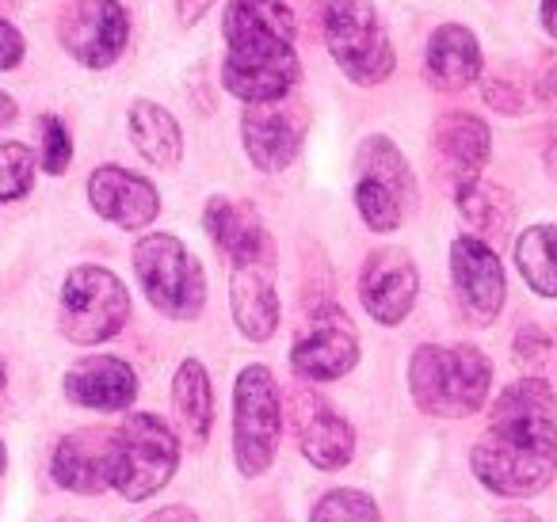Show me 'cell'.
<instances>
[{
	"mask_svg": "<svg viewBox=\"0 0 557 522\" xmlns=\"http://www.w3.org/2000/svg\"><path fill=\"white\" fill-rule=\"evenodd\" d=\"M470 469L493 496H539L557 476V393L546 377L527 374L504 385L485 431L470 450Z\"/></svg>",
	"mask_w": 557,
	"mask_h": 522,
	"instance_id": "1",
	"label": "cell"
},
{
	"mask_svg": "<svg viewBox=\"0 0 557 522\" xmlns=\"http://www.w3.org/2000/svg\"><path fill=\"white\" fill-rule=\"evenodd\" d=\"M409 393L420 412L466 420L493 393V362L473 344H420L409 359Z\"/></svg>",
	"mask_w": 557,
	"mask_h": 522,
	"instance_id": "2",
	"label": "cell"
},
{
	"mask_svg": "<svg viewBox=\"0 0 557 522\" xmlns=\"http://www.w3.org/2000/svg\"><path fill=\"white\" fill-rule=\"evenodd\" d=\"M134 275L149 306L169 321H199L207 309V275L195 252L172 233H146L134 245Z\"/></svg>",
	"mask_w": 557,
	"mask_h": 522,
	"instance_id": "3",
	"label": "cell"
},
{
	"mask_svg": "<svg viewBox=\"0 0 557 522\" xmlns=\"http://www.w3.org/2000/svg\"><path fill=\"white\" fill-rule=\"evenodd\" d=\"M356 210L371 233H394L417 207V176L394 138L371 134L356 149Z\"/></svg>",
	"mask_w": 557,
	"mask_h": 522,
	"instance_id": "4",
	"label": "cell"
},
{
	"mask_svg": "<svg viewBox=\"0 0 557 522\" xmlns=\"http://www.w3.org/2000/svg\"><path fill=\"white\" fill-rule=\"evenodd\" d=\"M131 321V294L115 271L100 263H77L65 275L58 298V332L77 347L115 339Z\"/></svg>",
	"mask_w": 557,
	"mask_h": 522,
	"instance_id": "5",
	"label": "cell"
},
{
	"mask_svg": "<svg viewBox=\"0 0 557 522\" xmlns=\"http://www.w3.org/2000/svg\"><path fill=\"white\" fill-rule=\"evenodd\" d=\"M325 47L344 77L359 88L386 85L397 65L374 0H325Z\"/></svg>",
	"mask_w": 557,
	"mask_h": 522,
	"instance_id": "6",
	"label": "cell"
},
{
	"mask_svg": "<svg viewBox=\"0 0 557 522\" xmlns=\"http://www.w3.org/2000/svg\"><path fill=\"white\" fill-rule=\"evenodd\" d=\"M283 400L278 382L263 362H252L233 382V461L240 476H263L278 453Z\"/></svg>",
	"mask_w": 557,
	"mask_h": 522,
	"instance_id": "7",
	"label": "cell"
},
{
	"mask_svg": "<svg viewBox=\"0 0 557 522\" xmlns=\"http://www.w3.org/2000/svg\"><path fill=\"white\" fill-rule=\"evenodd\" d=\"M180 465V438L161 415L131 412L115 427V484L126 504L157 496Z\"/></svg>",
	"mask_w": 557,
	"mask_h": 522,
	"instance_id": "8",
	"label": "cell"
},
{
	"mask_svg": "<svg viewBox=\"0 0 557 522\" xmlns=\"http://www.w3.org/2000/svg\"><path fill=\"white\" fill-rule=\"evenodd\" d=\"M58 42L85 70H111L131 42V12L123 0H70L58 12Z\"/></svg>",
	"mask_w": 557,
	"mask_h": 522,
	"instance_id": "9",
	"label": "cell"
},
{
	"mask_svg": "<svg viewBox=\"0 0 557 522\" xmlns=\"http://www.w3.org/2000/svg\"><path fill=\"white\" fill-rule=\"evenodd\" d=\"M359 362V332L336 301L310 309L290 347V366L302 382H341Z\"/></svg>",
	"mask_w": 557,
	"mask_h": 522,
	"instance_id": "10",
	"label": "cell"
},
{
	"mask_svg": "<svg viewBox=\"0 0 557 522\" xmlns=\"http://www.w3.org/2000/svg\"><path fill=\"white\" fill-rule=\"evenodd\" d=\"M450 283H455L458 313L473 328H488L500 316L508 298V278H504L500 256L478 233H462L450 240Z\"/></svg>",
	"mask_w": 557,
	"mask_h": 522,
	"instance_id": "11",
	"label": "cell"
},
{
	"mask_svg": "<svg viewBox=\"0 0 557 522\" xmlns=\"http://www.w3.org/2000/svg\"><path fill=\"white\" fill-rule=\"evenodd\" d=\"M420 294V271L409 248H374L359 271V301L374 324L394 328L412 313Z\"/></svg>",
	"mask_w": 557,
	"mask_h": 522,
	"instance_id": "12",
	"label": "cell"
},
{
	"mask_svg": "<svg viewBox=\"0 0 557 522\" xmlns=\"http://www.w3.org/2000/svg\"><path fill=\"white\" fill-rule=\"evenodd\" d=\"M302 108H290L283 100L248 103L245 115H240V146H245L252 169L263 172V176H278L283 169H290L295 157L302 153Z\"/></svg>",
	"mask_w": 557,
	"mask_h": 522,
	"instance_id": "13",
	"label": "cell"
},
{
	"mask_svg": "<svg viewBox=\"0 0 557 522\" xmlns=\"http://www.w3.org/2000/svg\"><path fill=\"white\" fill-rule=\"evenodd\" d=\"M290 420H295L298 450L321 473H336L356 453V431L351 423L321 397L318 389H295L290 397Z\"/></svg>",
	"mask_w": 557,
	"mask_h": 522,
	"instance_id": "14",
	"label": "cell"
},
{
	"mask_svg": "<svg viewBox=\"0 0 557 522\" xmlns=\"http://www.w3.org/2000/svg\"><path fill=\"white\" fill-rule=\"evenodd\" d=\"M432 157L435 172L450 191H462L466 184L481 179L493 157V134L485 119L473 111H443L432 126Z\"/></svg>",
	"mask_w": 557,
	"mask_h": 522,
	"instance_id": "15",
	"label": "cell"
},
{
	"mask_svg": "<svg viewBox=\"0 0 557 522\" xmlns=\"http://www.w3.org/2000/svg\"><path fill=\"white\" fill-rule=\"evenodd\" d=\"M302 77L295 47L275 50H225L222 88L240 103H275L287 100Z\"/></svg>",
	"mask_w": 557,
	"mask_h": 522,
	"instance_id": "16",
	"label": "cell"
},
{
	"mask_svg": "<svg viewBox=\"0 0 557 522\" xmlns=\"http://www.w3.org/2000/svg\"><path fill=\"white\" fill-rule=\"evenodd\" d=\"M88 207L115 229L141 233L161 214V191L153 179L138 176L123 164H100L88 176Z\"/></svg>",
	"mask_w": 557,
	"mask_h": 522,
	"instance_id": "17",
	"label": "cell"
},
{
	"mask_svg": "<svg viewBox=\"0 0 557 522\" xmlns=\"http://www.w3.org/2000/svg\"><path fill=\"white\" fill-rule=\"evenodd\" d=\"M50 476L65 492L100 496L115 484V427H81L70 431L54 446Z\"/></svg>",
	"mask_w": 557,
	"mask_h": 522,
	"instance_id": "18",
	"label": "cell"
},
{
	"mask_svg": "<svg viewBox=\"0 0 557 522\" xmlns=\"http://www.w3.org/2000/svg\"><path fill=\"white\" fill-rule=\"evenodd\" d=\"M65 397L92 412H126L138 400V374L119 355H88L77 359L62 377Z\"/></svg>",
	"mask_w": 557,
	"mask_h": 522,
	"instance_id": "19",
	"label": "cell"
},
{
	"mask_svg": "<svg viewBox=\"0 0 557 522\" xmlns=\"http://www.w3.org/2000/svg\"><path fill=\"white\" fill-rule=\"evenodd\" d=\"M202 229L230 256V263H275V240H271L268 225L260 222L252 202L214 195L202 210Z\"/></svg>",
	"mask_w": 557,
	"mask_h": 522,
	"instance_id": "20",
	"label": "cell"
},
{
	"mask_svg": "<svg viewBox=\"0 0 557 522\" xmlns=\"http://www.w3.org/2000/svg\"><path fill=\"white\" fill-rule=\"evenodd\" d=\"M222 39L225 50L295 47L298 20L287 0H225Z\"/></svg>",
	"mask_w": 557,
	"mask_h": 522,
	"instance_id": "21",
	"label": "cell"
},
{
	"mask_svg": "<svg viewBox=\"0 0 557 522\" xmlns=\"http://www.w3.org/2000/svg\"><path fill=\"white\" fill-rule=\"evenodd\" d=\"M230 313L245 339L263 344L278 328V290L275 263H233L230 271Z\"/></svg>",
	"mask_w": 557,
	"mask_h": 522,
	"instance_id": "22",
	"label": "cell"
},
{
	"mask_svg": "<svg viewBox=\"0 0 557 522\" xmlns=\"http://www.w3.org/2000/svg\"><path fill=\"white\" fill-rule=\"evenodd\" d=\"M481 42L466 24H440L428 35L424 77L435 92H462L481 80Z\"/></svg>",
	"mask_w": 557,
	"mask_h": 522,
	"instance_id": "23",
	"label": "cell"
},
{
	"mask_svg": "<svg viewBox=\"0 0 557 522\" xmlns=\"http://www.w3.org/2000/svg\"><path fill=\"white\" fill-rule=\"evenodd\" d=\"M126 130H131L134 149L141 161H149L161 172H176L184 161V130H180L176 115L161 108L157 100H134L126 111Z\"/></svg>",
	"mask_w": 557,
	"mask_h": 522,
	"instance_id": "24",
	"label": "cell"
},
{
	"mask_svg": "<svg viewBox=\"0 0 557 522\" xmlns=\"http://www.w3.org/2000/svg\"><path fill=\"white\" fill-rule=\"evenodd\" d=\"M172 412H176L180 435L187 438L191 450H202L214 427V389L210 374L199 359H184L172 377Z\"/></svg>",
	"mask_w": 557,
	"mask_h": 522,
	"instance_id": "25",
	"label": "cell"
},
{
	"mask_svg": "<svg viewBox=\"0 0 557 522\" xmlns=\"http://www.w3.org/2000/svg\"><path fill=\"white\" fill-rule=\"evenodd\" d=\"M458 214L466 217L478 237L485 240H504L511 233V222H516V199H511L508 187L488 184V179H473L462 191H455Z\"/></svg>",
	"mask_w": 557,
	"mask_h": 522,
	"instance_id": "26",
	"label": "cell"
},
{
	"mask_svg": "<svg viewBox=\"0 0 557 522\" xmlns=\"http://www.w3.org/2000/svg\"><path fill=\"white\" fill-rule=\"evenodd\" d=\"M516 268L539 298H557V225H527L519 233Z\"/></svg>",
	"mask_w": 557,
	"mask_h": 522,
	"instance_id": "27",
	"label": "cell"
},
{
	"mask_svg": "<svg viewBox=\"0 0 557 522\" xmlns=\"http://www.w3.org/2000/svg\"><path fill=\"white\" fill-rule=\"evenodd\" d=\"M511 359L527 374L557 377V316L546 324L539 321L519 324L516 339H511Z\"/></svg>",
	"mask_w": 557,
	"mask_h": 522,
	"instance_id": "28",
	"label": "cell"
},
{
	"mask_svg": "<svg viewBox=\"0 0 557 522\" xmlns=\"http://www.w3.org/2000/svg\"><path fill=\"white\" fill-rule=\"evenodd\" d=\"M39 157L27 141H0V207L32 195Z\"/></svg>",
	"mask_w": 557,
	"mask_h": 522,
	"instance_id": "29",
	"label": "cell"
},
{
	"mask_svg": "<svg viewBox=\"0 0 557 522\" xmlns=\"http://www.w3.org/2000/svg\"><path fill=\"white\" fill-rule=\"evenodd\" d=\"M310 522H382V511L367 492L333 488L313 504Z\"/></svg>",
	"mask_w": 557,
	"mask_h": 522,
	"instance_id": "30",
	"label": "cell"
},
{
	"mask_svg": "<svg viewBox=\"0 0 557 522\" xmlns=\"http://www.w3.org/2000/svg\"><path fill=\"white\" fill-rule=\"evenodd\" d=\"M39 130H42L39 169L47 172V176H62V172L73 164V138H70V126H65L58 115H42Z\"/></svg>",
	"mask_w": 557,
	"mask_h": 522,
	"instance_id": "31",
	"label": "cell"
},
{
	"mask_svg": "<svg viewBox=\"0 0 557 522\" xmlns=\"http://www.w3.org/2000/svg\"><path fill=\"white\" fill-rule=\"evenodd\" d=\"M481 100H485L496 115H519V111H523V96H519V88L508 85V80H500V77H488L485 85H481Z\"/></svg>",
	"mask_w": 557,
	"mask_h": 522,
	"instance_id": "32",
	"label": "cell"
},
{
	"mask_svg": "<svg viewBox=\"0 0 557 522\" xmlns=\"http://www.w3.org/2000/svg\"><path fill=\"white\" fill-rule=\"evenodd\" d=\"M24 54H27V42L20 35V27L9 24V20H0V73L16 70L24 62Z\"/></svg>",
	"mask_w": 557,
	"mask_h": 522,
	"instance_id": "33",
	"label": "cell"
},
{
	"mask_svg": "<svg viewBox=\"0 0 557 522\" xmlns=\"http://www.w3.org/2000/svg\"><path fill=\"white\" fill-rule=\"evenodd\" d=\"M534 100H539L549 115H557V62L539 77V85H534Z\"/></svg>",
	"mask_w": 557,
	"mask_h": 522,
	"instance_id": "34",
	"label": "cell"
},
{
	"mask_svg": "<svg viewBox=\"0 0 557 522\" xmlns=\"http://www.w3.org/2000/svg\"><path fill=\"white\" fill-rule=\"evenodd\" d=\"M210 4H214V0H176L180 24H184V27L199 24V20L207 16V12H210Z\"/></svg>",
	"mask_w": 557,
	"mask_h": 522,
	"instance_id": "35",
	"label": "cell"
},
{
	"mask_svg": "<svg viewBox=\"0 0 557 522\" xmlns=\"http://www.w3.org/2000/svg\"><path fill=\"white\" fill-rule=\"evenodd\" d=\"M141 522H199V514H195L191 507H184V504H169V507H161V511L149 514V519H141Z\"/></svg>",
	"mask_w": 557,
	"mask_h": 522,
	"instance_id": "36",
	"label": "cell"
},
{
	"mask_svg": "<svg viewBox=\"0 0 557 522\" xmlns=\"http://www.w3.org/2000/svg\"><path fill=\"white\" fill-rule=\"evenodd\" d=\"M539 16H542V27H546V35L557 42V0H539Z\"/></svg>",
	"mask_w": 557,
	"mask_h": 522,
	"instance_id": "37",
	"label": "cell"
},
{
	"mask_svg": "<svg viewBox=\"0 0 557 522\" xmlns=\"http://www.w3.org/2000/svg\"><path fill=\"white\" fill-rule=\"evenodd\" d=\"M542 164H546L549 179H557V130H554V134H549L546 149H542Z\"/></svg>",
	"mask_w": 557,
	"mask_h": 522,
	"instance_id": "38",
	"label": "cell"
},
{
	"mask_svg": "<svg viewBox=\"0 0 557 522\" xmlns=\"http://www.w3.org/2000/svg\"><path fill=\"white\" fill-rule=\"evenodd\" d=\"M16 115H20L16 100H12V96H9V92H0V126H9V123H16Z\"/></svg>",
	"mask_w": 557,
	"mask_h": 522,
	"instance_id": "39",
	"label": "cell"
},
{
	"mask_svg": "<svg viewBox=\"0 0 557 522\" xmlns=\"http://www.w3.org/2000/svg\"><path fill=\"white\" fill-rule=\"evenodd\" d=\"M496 522H539V519H534L531 511H508V514H500Z\"/></svg>",
	"mask_w": 557,
	"mask_h": 522,
	"instance_id": "40",
	"label": "cell"
},
{
	"mask_svg": "<svg viewBox=\"0 0 557 522\" xmlns=\"http://www.w3.org/2000/svg\"><path fill=\"white\" fill-rule=\"evenodd\" d=\"M4 385H9V374H4V362H0V397H4Z\"/></svg>",
	"mask_w": 557,
	"mask_h": 522,
	"instance_id": "41",
	"label": "cell"
},
{
	"mask_svg": "<svg viewBox=\"0 0 557 522\" xmlns=\"http://www.w3.org/2000/svg\"><path fill=\"white\" fill-rule=\"evenodd\" d=\"M4 465H9V453H4V443H0V473H4Z\"/></svg>",
	"mask_w": 557,
	"mask_h": 522,
	"instance_id": "42",
	"label": "cell"
},
{
	"mask_svg": "<svg viewBox=\"0 0 557 522\" xmlns=\"http://www.w3.org/2000/svg\"><path fill=\"white\" fill-rule=\"evenodd\" d=\"M58 522H85V519H58Z\"/></svg>",
	"mask_w": 557,
	"mask_h": 522,
	"instance_id": "43",
	"label": "cell"
}]
</instances>
